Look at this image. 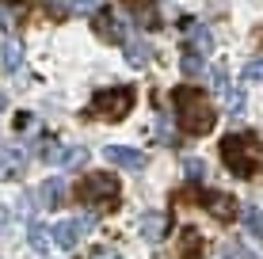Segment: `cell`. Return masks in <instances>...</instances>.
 <instances>
[{"instance_id": "cb8c5ba5", "label": "cell", "mask_w": 263, "mask_h": 259, "mask_svg": "<svg viewBox=\"0 0 263 259\" xmlns=\"http://www.w3.org/2000/svg\"><path fill=\"white\" fill-rule=\"evenodd\" d=\"M244 76L248 80H263V61H248V65H244Z\"/></svg>"}, {"instance_id": "52a82bcc", "label": "cell", "mask_w": 263, "mask_h": 259, "mask_svg": "<svg viewBox=\"0 0 263 259\" xmlns=\"http://www.w3.org/2000/svg\"><path fill=\"white\" fill-rule=\"evenodd\" d=\"M92 19H96V34H99L103 42H126V38H130V34H126V23H122V19H115L107 8H99Z\"/></svg>"}, {"instance_id": "d6986e66", "label": "cell", "mask_w": 263, "mask_h": 259, "mask_svg": "<svg viewBox=\"0 0 263 259\" xmlns=\"http://www.w3.org/2000/svg\"><path fill=\"white\" fill-rule=\"evenodd\" d=\"M179 69H183L187 76H202V73H206V57H198V53L187 50V53H183V61H179Z\"/></svg>"}, {"instance_id": "9a60e30c", "label": "cell", "mask_w": 263, "mask_h": 259, "mask_svg": "<svg viewBox=\"0 0 263 259\" xmlns=\"http://www.w3.org/2000/svg\"><path fill=\"white\" fill-rule=\"evenodd\" d=\"M27 244H31L34 252H46V248L53 244V240H50V229L39 225V221H31V229H27Z\"/></svg>"}, {"instance_id": "3957f363", "label": "cell", "mask_w": 263, "mask_h": 259, "mask_svg": "<svg viewBox=\"0 0 263 259\" xmlns=\"http://www.w3.org/2000/svg\"><path fill=\"white\" fill-rule=\"evenodd\" d=\"M77 198L84 206H96V210H115L119 206V180L107 172H96V175H84L77 183Z\"/></svg>"}, {"instance_id": "8fae6325", "label": "cell", "mask_w": 263, "mask_h": 259, "mask_svg": "<svg viewBox=\"0 0 263 259\" xmlns=\"http://www.w3.org/2000/svg\"><path fill=\"white\" fill-rule=\"evenodd\" d=\"M39 198H42V206H46V210H58L61 202H65V180H58V175L46 180L39 187Z\"/></svg>"}, {"instance_id": "4fadbf2b", "label": "cell", "mask_w": 263, "mask_h": 259, "mask_svg": "<svg viewBox=\"0 0 263 259\" xmlns=\"http://www.w3.org/2000/svg\"><path fill=\"white\" fill-rule=\"evenodd\" d=\"M187 50L198 53V57H210L214 53V38L202 31V27H191V31H187Z\"/></svg>"}, {"instance_id": "2e32d148", "label": "cell", "mask_w": 263, "mask_h": 259, "mask_svg": "<svg viewBox=\"0 0 263 259\" xmlns=\"http://www.w3.org/2000/svg\"><path fill=\"white\" fill-rule=\"evenodd\" d=\"M20 65H23V46H20V38H8L4 42V69L20 73Z\"/></svg>"}, {"instance_id": "44dd1931", "label": "cell", "mask_w": 263, "mask_h": 259, "mask_svg": "<svg viewBox=\"0 0 263 259\" xmlns=\"http://www.w3.org/2000/svg\"><path fill=\"white\" fill-rule=\"evenodd\" d=\"M99 0H69V15H96Z\"/></svg>"}, {"instance_id": "4316f807", "label": "cell", "mask_w": 263, "mask_h": 259, "mask_svg": "<svg viewBox=\"0 0 263 259\" xmlns=\"http://www.w3.org/2000/svg\"><path fill=\"white\" fill-rule=\"evenodd\" d=\"M46 8L53 15H69V0H46Z\"/></svg>"}, {"instance_id": "e0dca14e", "label": "cell", "mask_w": 263, "mask_h": 259, "mask_svg": "<svg viewBox=\"0 0 263 259\" xmlns=\"http://www.w3.org/2000/svg\"><path fill=\"white\" fill-rule=\"evenodd\" d=\"M240 217H244V229H248L252 236H263V210L259 206H244Z\"/></svg>"}, {"instance_id": "9c48e42d", "label": "cell", "mask_w": 263, "mask_h": 259, "mask_svg": "<svg viewBox=\"0 0 263 259\" xmlns=\"http://www.w3.org/2000/svg\"><path fill=\"white\" fill-rule=\"evenodd\" d=\"M164 233H168V213H160V210H149V213H141V236L149 240V244L164 240Z\"/></svg>"}, {"instance_id": "6da1fadb", "label": "cell", "mask_w": 263, "mask_h": 259, "mask_svg": "<svg viewBox=\"0 0 263 259\" xmlns=\"http://www.w3.org/2000/svg\"><path fill=\"white\" fill-rule=\"evenodd\" d=\"M172 107H176V122L183 133H191V137H202V133L214 130V107L206 99L198 88H176L172 92Z\"/></svg>"}, {"instance_id": "5b68a950", "label": "cell", "mask_w": 263, "mask_h": 259, "mask_svg": "<svg viewBox=\"0 0 263 259\" xmlns=\"http://www.w3.org/2000/svg\"><path fill=\"white\" fill-rule=\"evenodd\" d=\"M84 229H92V217H80V221H58V225L50 229V240L58 248H65V252H72V248L80 244V233Z\"/></svg>"}, {"instance_id": "ba28073f", "label": "cell", "mask_w": 263, "mask_h": 259, "mask_svg": "<svg viewBox=\"0 0 263 259\" xmlns=\"http://www.w3.org/2000/svg\"><path fill=\"white\" fill-rule=\"evenodd\" d=\"M202 202L210 206V213H214L217 221H233V217H237V198H233V194L206 191V194H202Z\"/></svg>"}, {"instance_id": "30bf717a", "label": "cell", "mask_w": 263, "mask_h": 259, "mask_svg": "<svg viewBox=\"0 0 263 259\" xmlns=\"http://www.w3.org/2000/svg\"><path fill=\"white\" fill-rule=\"evenodd\" d=\"M23 168H27V156L20 149H4L0 153V180H15V175H23Z\"/></svg>"}, {"instance_id": "d4e9b609", "label": "cell", "mask_w": 263, "mask_h": 259, "mask_svg": "<svg viewBox=\"0 0 263 259\" xmlns=\"http://www.w3.org/2000/svg\"><path fill=\"white\" fill-rule=\"evenodd\" d=\"M221 252H225V259H252V255H248V252H244V248H240V244H225V248H221Z\"/></svg>"}, {"instance_id": "5bb4252c", "label": "cell", "mask_w": 263, "mask_h": 259, "mask_svg": "<svg viewBox=\"0 0 263 259\" xmlns=\"http://www.w3.org/2000/svg\"><path fill=\"white\" fill-rule=\"evenodd\" d=\"M122 46H126V57H130V65H138V69L149 65L153 50H149V42H145V38H126Z\"/></svg>"}, {"instance_id": "7a4b0ae2", "label": "cell", "mask_w": 263, "mask_h": 259, "mask_svg": "<svg viewBox=\"0 0 263 259\" xmlns=\"http://www.w3.org/2000/svg\"><path fill=\"white\" fill-rule=\"evenodd\" d=\"M221 160H225V168H229L233 175H240V180L256 175L259 164H263L259 137L256 133H229V137L221 141Z\"/></svg>"}, {"instance_id": "4dcf8cb0", "label": "cell", "mask_w": 263, "mask_h": 259, "mask_svg": "<svg viewBox=\"0 0 263 259\" xmlns=\"http://www.w3.org/2000/svg\"><path fill=\"white\" fill-rule=\"evenodd\" d=\"M99 259H119V255H99Z\"/></svg>"}, {"instance_id": "603a6c76", "label": "cell", "mask_w": 263, "mask_h": 259, "mask_svg": "<svg viewBox=\"0 0 263 259\" xmlns=\"http://www.w3.org/2000/svg\"><path fill=\"white\" fill-rule=\"evenodd\" d=\"M157 133H160V137L168 141V145H176V130L168 126V118H157Z\"/></svg>"}, {"instance_id": "7c38bea8", "label": "cell", "mask_w": 263, "mask_h": 259, "mask_svg": "<svg viewBox=\"0 0 263 259\" xmlns=\"http://www.w3.org/2000/svg\"><path fill=\"white\" fill-rule=\"evenodd\" d=\"M84 160H88V149H80V145H65V149H61V145H58V153H53L50 164H61V168H80Z\"/></svg>"}, {"instance_id": "8992f818", "label": "cell", "mask_w": 263, "mask_h": 259, "mask_svg": "<svg viewBox=\"0 0 263 259\" xmlns=\"http://www.w3.org/2000/svg\"><path fill=\"white\" fill-rule=\"evenodd\" d=\"M103 156H107V164L122 168V172H141L145 168V153H138V149H130V145H107Z\"/></svg>"}, {"instance_id": "277c9868", "label": "cell", "mask_w": 263, "mask_h": 259, "mask_svg": "<svg viewBox=\"0 0 263 259\" xmlns=\"http://www.w3.org/2000/svg\"><path fill=\"white\" fill-rule=\"evenodd\" d=\"M134 103H138V95H134V88H103V92H96V99H92V114H99V118H107V122H119L126 118V114L134 111Z\"/></svg>"}, {"instance_id": "ffe728a7", "label": "cell", "mask_w": 263, "mask_h": 259, "mask_svg": "<svg viewBox=\"0 0 263 259\" xmlns=\"http://www.w3.org/2000/svg\"><path fill=\"white\" fill-rule=\"evenodd\" d=\"M244 92L240 88H229V92H225V107H229V114H244Z\"/></svg>"}, {"instance_id": "7402d4cb", "label": "cell", "mask_w": 263, "mask_h": 259, "mask_svg": "<svg viewBox=\"0 0 263 259\" xmlns=\"http://www.w3.org/2000/svg\"><path fill=\"white\" fill-rule=\"evenodd\" d=\"M183 172L191 175L195 183H202V180H206V164H202V160H198V156H191V160H183Z\"/></svg>"}, {"instance_id": "f1b7e54d", "label": "cell", "mask_w": 263, "mask_h": 259, "mask_svg": "<svg viewBox=\"0 0 263 259\" xmlns=\"http://www.w3.org/2000/svg\"><path fill=\"white\" fill-rule=\"evenodd\" d=\"M4 107H8V99H4V92H0V111H4Z\"/></svg>"}, {"instance_id": "83f0119b", "label": "cell", "mask_w": 263, "mask_h": 259, "mask_svg": "<svg viewBox=\"0 0 263 259\" xmlns=\"http://www.w3.org/2000/svg\"><path fill=\"white\" fill-rule=\"evenodd\" d=\"M4 221H8V213H4V206H0V229H4Z\"/></svg>"}, {"instance_id": "f546056e", "label": "cell", "mask_w": 263, "mask_h": 259, "mask_svg": "<svg viewBox=\"0 0 263 259\" xmlns=\"http://www.w3.org/2000/svg\"><path fill=\"white\" fill-rule=\"evenodd\" d=\"M8 4H27V0H8Z\"/></svg>"}, {"instance_id": "484cf974", "label": "cell", "mask_w": 263, "mask_h": 259, "mask_svg": "<svg viewBox=\"0 0 263 259\" xmlns=\"http://www.w3.org/2000/svg\"><path fill=\"white\" fill-rule=\"evenodd\" d=\"M214 88H217V92H229V80H225V69L221 65H214Z\"/></svg>"}, {"instance_id": "ac0fdd59", "label": "cell", "mask_w": 263, "mask_h": 259, "mask_svg": "<svg viewBox=\"0 0 263 259\" xmlns=\"http://www.w3.org/2000/svg\"><path fill=\"white\" fill-rule=\"evenodd\" d=\"M198 252H202V236H198L195 229H183V248H179V255L183 259H198Z\"/></svg>"}]
</instances>
